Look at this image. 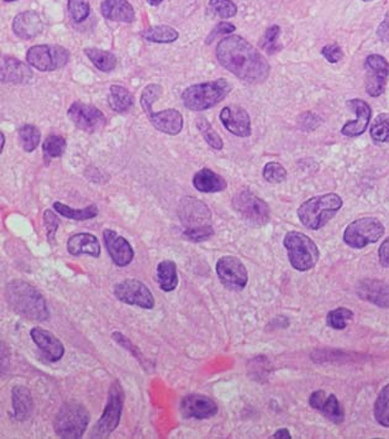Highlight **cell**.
<instances>
[{
	"label": "cell",
	"instance_id": "cell-1",
	"mask_svg": "<svg viewBox=\"0 0 389 439\" xmlns=\"http://www.w3.org/2000/svg\"><path fill=\"white\" fill-rule=\"evenodd\" d=\"M216 58L230 74L251 85L263 83L271 71L263 55L239 35L221 40L216 47Z\"/></svg>",
	"mask_w": 389,
	"mask_h": 439
},
{
	"label": "cell",
	"instance_id": "cell-2",
	"mask_svg": "<svg viewBox=\"0 0 389 439\" xmlns=\"http://www.w3.org/2000/svg\"><path fill=\"white\" fill-rule=\"evenodd\" d=\"M6 299L12 310L28 321L44 322L50 317L44 296L28 282H9L6 288Z\"/></svg>",
	"mask_w": 389,
	"mask_h": 439
},
{
	"label": "cell",
	"instance_id": "cell-3",
	"mask_svg": "<svg viewBox=\"0 0 389 439\" xmlns=\"http://www.w3.org/2000/svg\"><path fill=\"white\" fill-rule=\"evenodd\" d=\"M343 198L336 193L315 196L299 206L298 218L300 223L311 231H319L333 220L343 208Z\"/></svg>",
	"mask_w": 389,
	"mask_h": 439
},
{
	"label": "cell",
	"instance_id": "cell-4",
	"mask_svg": "<svg viewBox=\"0 0 389 439\" xmlns=\"http://www.w3.org/2000/svg\"><path fill=\"white\" fill-rule=\"evenodd\" d=\"M232 88V85L225 78L215 79L188 87L182 94V101L187 109L202 112L224 101Z\"/></svg>",
	"mask_w": 389,
	"mask_h": 439
},
{
	"label": "cell",
	"instance_id": "cell-5",
	"mask_svg": "<svg viewBox=\"0 0 389 439\" xmlns=\"http://www.w3.org/2000/svg\"><path fill=\"white\" fill-rule=\"evenodd\" d=\"M162 96V87L158 85H148L141 94V107L146 114L150 123L167 135H177L183 129V117L175 109H166L159 113H155L153 106L159 97Z\"/></svg>",
	"mask_w": 389,
	"mask_h": 439
},
{
	"label": "cell",
	"instance_id": "cell-6",
	"mask_svg": "<svg viewBox=\"0 0 389 439\" xmlns=\"http://www.w3.org/2000/svg\"><path fill=\"white\" fill-rule=\"evenodd\" d=\"M89 412L76 401H68L57 412L53 427L57 436L63 439H78L89 424Z\"/></svg>",
	"mask_w": 389,
	"mask_h": 439
},
{
	"label": "cell",
	"instance_id": "cell-7",
	"mask_svg": "<svg viewBox=\"0 0 389 439\" xmlns=\"http://www.w3.org/2000/svg\"><path fill=\"white\" fill-rule=\"evenodd\" d=\"M287 249L288 259L297 271H309L315 266L320 253L315 242L300 231H288L283 240Z\"/></svg>",
	"mask_w": 389,
	"mask_h": 439
},
{
	"label": "cell",
	"instance_id": "cell-8",
	"mask_svg": "<svg viewBox=\"0 0 389 439\" xmlns=\"http://www.w3.org/2000/svg\"><path fill=\"white\" fill-rule=\"evenodd\" d=\"M124 406V391L119 381H114L109 389L107 402L101 420L92 429V438H107L120 423L121 412Z\"/></svg>",
	"mask_w": 389,
	"mask_h": 439
},
{
	"label": "cell",
	"instance_id": "cell-9",
	"mask_svg": "<svg viewBox=\"0 0 389 439\" xmlns=\"http://www.w3.org/2000/svg\"><path fill=\"white\" fill-rule=\"evenodd\" d=\"M384 226L372 217H365L354 220L346 226L344 242L352 249L366 248L370 244L377 242L384 235Z\"/></svg>",
	"mask_w": 389,
	"mask_h": 439
},
{
	"label": "cell",
	"instance_id": "cell-10",
	"mask_svg": "<svg viewBox=\"0 0 389 439\" xmlns=\"http://www.w3.org/2000/svg\"><path fill=\"white\" fill-rule=\"evenodd\" d=\"M26 60L31 67L41 72H50L67 65L69 52L62 46L35 45L28 49Z\"/></svg>",
	"mask_w": 389,
	"mask_h": 439
},
{
	"label": "cell",
	"instance_id": "cell-11",
	"mask_svg": "<svg viewBox=\"0 0 389 439\" xmlns=\"http://www.w3.org/2000/svg\"><path fill=\"white\" fill-rule=\"evenodd\" d=\"M232 207L243 220L256 226H265L270 220L271 212L268 204L248 190L239 192L232 198Z\"/></svg>",
	"mask_w": 389,
	"mask_h": 439
},
{
	"label": "cell",
	"instance_id": "cell-12",
	"mask_svg": "<svg viewBox=\"0 0 389 439\" xmlns=\"http://www.w3.org/2000/svg\"><path fill=\"white\" fill-rule=\"evenodd\" d=\"M114 295L120 302L130 306H137L144 310H153L155 307L153 292L145 283L136 279H129L116 283L114 286Z\"/></svg>",
	"mask_w": 389,
	"mask_h": 439
},
{
	"label": "cell",
	"instance_id": "cell-13",
	"mask_svg": "<svg viewBox=\"0 0 389 439\" xmlns=\"http://www.w3.org/2000/svg\"><path fill=\"white\" fill-rule=\"evenodd\" d=\"M216 274L221 283L232 291H241L248 285V270L236 256L227 255L218 260Z\"/></svg>",
	"mask_w": 389,
	"mask_h": 439
},
{
	"label": "cell",
	"instance_id": "cell-14",
	"mask_svg": "<svg viewBox=\"0 0 389 439\" xmlns=\"http://www.w3.org/2000/svg\"><path fill=\"white\" fill-rule=\"evenodd\" d=\"M68 118L78 129L87 133H96L104 129L107 125L105 115L98 108L80 101H74L69 107Z\"/></svg>",
	"mask_w": 389,
	"mask_h": 439
},
{
	"label": "cell",
	"instance_id": "cell-15",
	"mask_svg": "<svg viewBox=\"0 0 389 439\" xmlns=\"http://www.w3.org/2000/svg\"><path fill=\"white\" fill-rule=\"evenodd\" d=\"M366 69V92L368 96L377 97L383 94L389 79V63L381 55L372 53L365 61Z\"/></svg>",
	"mask_w": 389,
	"mask_h": 439
},
{
	"label": "cell",
	"instance_id": "cell-16",
	"mask_svg": "<svg viewBox=\"0 0 389 439\" xmlns=\"http://www.w3.org/2000/svg\"><path fill=\"white\" fill-rule=\"evenodd\" d=\"M178 215L182 224L187 228L207 226L211 218V212L205 203L194 197L182 199L178 206Z\"/></svg>",
	"mask_w": 389,
	"mask_h": 439
},
{
	"label": "cell",
	"instance_id": "cell-17",
	"mask_svg": "<svg viewBox=\"0 0 389 439\" xmlns=\"http://www.w3.org/2000/svg\"><path fill=\"white\" fill-rule=\"evenodd\" d=\"M346 106L356 114L355 120L347 122L341 129V134L347 138H356L360 136L366 131L368 124L372 118V109L367 101H362L360 98L350 99L346 103Z\"/></svg>",
	"mask_w": 389,
	"mask_h": 439
},
{
	"label": "cell",
	"instance_id": "cell-18",
	"mask_svg": "<svg viewBox=\"0 0 389 439\" xmlns=\"http://www.w3.org/2000/svg\"><path fill=\"white\" fill-rule=\"evenodd\" d=\"M181 413L186 418L207 420L214 417L219 407L208 396L204 395H188L181 401Z\"/></svg>",
	"mask_w": 389,
	"mask_h": 439
},
{
	"label": "cell",
	"instance_id": "cell-19",
	"mask_svg": "<svg viewBox=\"0 0 389 439\" xmlns=\"http://www.w3.org/2000/svg\"><path fill=\"white\" fill-rule=\"evenodd\" d=\"M103 238L114 264L119 267H125L131 264L135 253L124 237H120L116 231L112 229H105L103 233Z\"/></svg>",
	"mask_w": 389,
	"mask_h": 439
},
{
	"label": "cell",
	"instance_id": "cell-20",
	"mask_svg": "<svg viewBox=\"0 0 389 439\" xmlns=\"http://www.w3.org/2000/svg\"><path fill=\"white\" fill-rule=\"evenodd\" d=\"M221 120L226 130L234 135L240 138L251 135V119L243 108L227 106L221 112Z\"/></svg>",
	"mask_w": 389,
	"mask_h": 439
},
{
	"label": "cell",
	"instance_id": "cell-21",
	"mask_svg": "<svg viewBox=\"0 0 389 439\" xmlns=\"http://www.w3.org/2000/svg\"><path fill=\"white\" fill-rule=\"evenodd\" d=\"M30 336L34 340V343L37 345V348L42 351V354L47 358V361L56 363L62 359L64 355V347L53 333L49 332L44 328L35 326L30 331Z\"/></svg>",
	"mask_w": 389,
	"mask_h": 439
},
{
	"label": "cell",
	"instance_id": "cell-22",
	"mask_svg": "<svg viewBox=\"0 0 389 439\" xmlns=\"http://www.w3.org/2000/svg\"><path fill=\"white\" fill-rule=\"evenodd\" d=\"M358 297L381 308H389V285L387 282L367 279L356 288Z\"/></svg>",
	"mask_w": 389,
	"mask_h": 439
},
{
	"label": "cell",
	"instance_id": "cell-23",
	"mask_svg": "<svg viewBox=\"0 0 389 439\" xmlns=\"http://www.w3.org/2000/svg\"><path fill=\"white\" fill-rule=\"evenodd\" d=\"M309 404L313 408L322 412V415L327 417V420H330L331 422L338 424L344 421V408L340 405L335 395H330L327 397L325 391L319 390V391H315L311 395Z\"/></svg>",
	"mask_w": 389,
	"mask_h": 439
},
{
	"label": "cell",
	"instance_id": "cell-24",
	"mask_svg": "<svg viewBox=\"0 0 389 439\" xmlns=\"http://www.w3.org/2000/svg\"><path fill=\"white\" fill-rule=\"evenodd\" d=\"M44 30V23L39 14L33 10L17 14L12 22V31L19 39L31 40L37 38Z\"/></svg>",
	"mask_w": 389,
	"mask_h": 439
},
{
	"label": "cell",
	"instance_id": "cell-25",
	"mask_svg": "<svg viewBox=\"0 0 389 439\" xmlns=\"http://www.w3.org/2000/svg\"><path fill=\"white\" fill-rule=\"evenodd\" d=\"M33 71L26 63H21L12 56H3L1 58V82L24 85L33 78Z\"/></svg>",
	"mask_w": 389,
	"mask_h": 439
},
{
	"label": "cell",
	"instance_id": "cell-26",
	"mask_svg": "<svg viewBox=\"0 0 389 439\" xmlns=\"http://www.w3.org/2000/svg\"><path fill=\"white\" fill-rule=\"evenodd\" d=\"M103 17L116 23H132L135 20L134 6L128 0H104L101 6Z\"/></svg>",
	"mask_w": 389,
	"mask_h": 439
},
{
	"label": "cell",
	"instance_id": "cell-27",
	"mask_svg": "<svg viewBox=\"0 0 389 439\" xmlns=\"http://www.w3.org/2000/svg\"><path fill=\"white\" fill-rule=\"evenodd\" d=\"M68 253L74 256L88 254L93 258L101 256V242L89 233H78L68 239Z\"/></svg>",
	"mask_w": 389,
	"mask_h": 439
},
{
	"label": "cell",
	"instance_id": "cell-28",
	"mask_svg": "<svg viewBox=\"0 0 389 439\" xmlns=\"http://www.w3.org/2000/svg\"><path fill=\"white\" fill-rule=\"evenodd\" d=\"M14 418L19 422L28 421L34 412V400L25 386H15L12 391Z\"/></svg>",
	"mask_w": 389,
	"mask_h": 439
},
{
	"label": "cell",
	"instance_id": "cell-29",
	"mask_svg": "<svg viewBox=\"0 0 389 439\" xmlns=\"http://www.w3.org/2000/svg\"><path fill=\"white\" fill-rule=\"evenodd\" d=\"M193 186L203 193H215L226 190L227 183L223 176L215 174L213 169H203L193 177Z\"/></svg>",
	"mask_w": 389,
	"mask_h": 439
},
{
	"label": "cell",
	"instance_id": "cell-30",
	"mask_svg": "<svg viewBox=\"0 0 389 439\" xmlns=\"http://www.w3.org/2000/svg\"><path fill=\"white\" fill-rule=\"evenodd\" d=\"M157 280L159 288L164 292H172L178 286L177 265L172 260H164L157 266Z\"/></svg>",
	"mask_w": 389,
	"mask_h": 439
},
{
	"label": "cell",
	"instance_id": "cell-31",
	"mask_svg": "<svg viewBox=\"0 0 389 439\" xmlns=\"http://www.w3.org/2000/svg\"><path fill=\"white\" fill-rule=\"evenodd\" d=\"M109 93V106L116 113H126L134 106L135 99L129 90L121 85H112Z\"/></svg>",
	"mask_w": 389,
	"mask_h": 439
},
{
	"label": "cell",
	"instance_id": "cell-32",
	"mask_svg": "<svg viewBox=\"0 0 389 439\" xmlns=\"http://www.w3.org/2000/svg\"><path fill=\"white\" fill-rule=\"evenodd\" d=\"M144 39L155 42V44H171L175 42L180 38V34L175 28L167 25H157L144 30L141 33Z\"/></svg>",
	"mask_w": 389,
	"mask_h": 439
},
{
	"label": "cell",
	"instance_id": "cell-33",
	"mask_svg": "<svg viewBox=\"0 0 389 439\" xmlns=\"http://www.w3.org/2000/svg\"><path fill=\"white\" fill-rule=\"evenodd\" d=\"M85 52L87 57L91 60L92 63L99 71L112 72L114 68L116 67L118 60H116L115 55L109 51L99 50L96 47H88V49H85Z\"/></svg>",
	"mask_w": 389,
	"mask_h": 439
},
{
	"label": "cell",
	"instance_id": "cell-34",
	"mask_svg": "<svg viewBox=\"0 0 389 439\" xmlns=\"http://www.w3.org/2000/svg\"><path fill=\"white\" fill-rule=\"evenodd\" d=\"M53 209H56L57 213L61 214L64 218L74 220H88L96 218L99 210L96 206L92 204L83 209L71 208L61 202L53 203Z\"/></svg>",
	"mask_w": 389,
	"mask_h": 439
},
{
	"label": "cell",
	"instance_id": "cell-35",
	"mask_svg": "<svg viewBox=\"0 0 389 439\" xmlns=\"http://www.w3.org/2000/svg\"><path fill=\"white\" fill-rule=\"evenodd\" d=\"M374 417L381 426L389 428V383L378 395L374 404Z\"/></svg>",
	"mask_w": 389,
	"mask_h": 439
},
{
	"label": "cell",
	"instance_id": "cell-36",
	"mask_svg": "<svg viewBox=\"0 0 389 439\" xmlns=\"http://www.w3.org/2000/svg\"><path fill=\"white\" fill-rule=\"evenodd\" d=\"M19 138L24 150L26 152H33L39 147L41 133L35 125H24L23 128L19 130Z\"/></svg>",
	"mask_w": 389,
	"mask_h": 439
},
{
	"label": "cell",
	"instance_id": "cell-37",
	"mask_svg": "<svg viewBox=\"0 0 389 439\" xmlns=\"http://www.w3.org/2000/svg\"><path fill=\"white\" fill-rule=\"evenodd\" d=\"M354 318L352 310L345 307H338L336 310H331L327 313V326L336 331H343L347 326V323Z\"/></svg>",
	"mask_w": 389,
	"mask_h": 439
},
{
	"label": "cell",
	"instance_id": "cell-38",
	"mask_svg": "<svg viewBox=\"0 0 389 439\" xmlns=\"http://www.w3.org/2000/svg\"><path fill=\"white\" fill-rule=\"evenodd\" d=\"M197 126L200 134L203 135L204 140L207 141L210 147L215 150H221L224 147L221 136L215 131L214 128L209 123L207 118H204V117L198 118Z\"/></svg>",
	"mask_w": 389,
	"mask_h": 439
},
{
	"label": "cell",
	"instance_id": "cell-39",
	"mask_svg": "<svg viewBox=\"0 0 389 439\" xmlns=\"http://www.w3.org/2000/svg\"><path fill=\"white\" fill-rule=\"evenodd\" d=\"M371 138L376 142H389V114L377 115L371 125Z\"/></svg>",
	"mask_w": 389,
	"mask_h": 439
},
{
	"label": "cell",
	"instance_id": "cell-40",
	"mask_svg": "<svg viewBox=\"0 0 389 439\" xmlns=\"http://www.w3.org/2000/svg\"><path fill=\"white\" fill-rule=\"evenodd\" d=\"M209 10L221 19H230L237 14V6L232 0H210Z\"/></svg>",
	"mask_w": 389,
	"mask_h": 439
},
{
	"label": "cell",
	"instance_id": "cell-41",
	"mask_svg": "<svg viewBox=\"0 0 389 439\" xmlns=\"http://www.w3.org/2000/svg\"><path fill=\"white\" fill-rule=\"evenodd\" d=\"M42 150L45 152L46 158H60L66 150V140L62 136H47L42 144Z\"/></svg>",
	"mask_w": 389,
	"mask_h": 439
},
{
	"label": "cell",
	"instance_id": "cell-42",
	"mask_svg": "<svg viewBox=\"0 0 389 439\" xmlns=\"http://www.w3.org/2000/svg\"><path fill=\"white\" fill-rule=\"evenodd\" d=\"M262 176L268 183L278 185L287 180V169H284L281 163L272 161L266 163Z\"/></svg>",
	"mask_w": 389,
	"mask_h": 439
},
{
	"label": "cell",
	"instance_id": "cell-43",
	"mask_svg": "<svg viewBox=\"0 0 389 439\" xmlns=\"http://www.w3.org/2000/svg\"><path fill=\"white\" fill-rule=\"evenodd\" d=\"M68 12L76 23L85 22L91 14L89 0H68Z\"/></svg>",
	"mask_w": 389,
	"mask_h": 439
},
{
	"label": "cell",
	"instance_id": "cell-44",
	"mask_svg": "<svg viewBox=\"0 0 389 439\" xmlns=\"http://www.w3.org/2000/svg\"><path fill=\"white\" fill-rule=\"evenodd\" d=\"M281 34V28L273 25L271 28L266 30L263 38L261 40V47L270 55L276 53L278 51L281 50V45L278 44V36Z\"/></svg>",
	"mask_w": 389,
	"mask_h": 439
},
{
	"label": "cell",
	"instance_id": "cell-45",
	"mask_svg": "<svg viewBox=\"0 0 389 439\" xmlns=\"http://www.w3.org/2000/svg\"><path fill=\"white\" fill-rule=\"evenodd\" d=\"M214 235V229L213 226H194V228H187L184 233H183V238L193 242H202L208 240L210 238Z\"/></svg>",
	"mask_w": 389,
	"mask_h": 439
},
{
	"label": "cell",
	"instance_id": "cell-46",
	"mask_svg": "<svg viewBox=\"0 0 389 439\" xmlns=\"http://www.w3.org/2000/svg\"><path fill=\"white\" fill-rule=\"evenodd\" d=\"M235 30H236V28L232 24L221 22L210 31V34L208 35V38L205 40V44L210 45V44L214 42L215 40L219 39L221 36L232 34Z\"/></svg>",
	"mask_w": 389,
	"mask_h": 439
},
{
	"label": "cell",
	"instance_id": "cell-47",
	"mask_svg": "<svg viewBox=\"0 0 389 439\" xmlns=\"http://www.w3.org/2000/svg\"><path fill=\"white\" fill-rule=\"evenodd\" d=\"M44 222H45L46 231H47V239L49 242H53L55 234L60 226V220L56 217V214L53 213L50 209L46 210L44 214Z\"/></svg>",
	"mask_w": 389,
	"mask_h": 439
},
{
	"label": "cell",
	"instance_id": "cell-48",
	"mask_svg": "<svg viewBox=\"0 0 389 439\" xmlns=\"http://www.w3.org/2000/svg\"><path fill=\"white\" fill-rule=\"evenodd\" d=\"M322 55L327 58V63H338L343 60L344 52L340 46L336 44H330L322 47Z\"/></svg>",
	"mask_w": 389,
	"mask_h": 439
},
{
	"label": "cell",
	"instance_id": "cell-49",
	"mask_svg": "<svg viewBox=\"0 0 389 439\" xmlns=\"http://www.w3.org/2000/svg\"><path fill=\"white\" fill-rule=\"evenodd\" d=\"M378 258L381 265L386 269H389V237L384 239V242L378 249Z\"/></svg>",
	"mask_w": 389,
	"mask_h": 439
},
{
	"label": "cell",
	"instance_id": "cell-50",
	"mask_svg": "<svg viewBox=\"0 0 389 439\" xmlns=\"http://www.w3.org/2000/svg\"><path fill=\"white\" fill-rule=\"evenodd\" d=\"M378 38L383 41H389V12L386 14L384 20L377 28Z\"/></svg>",
	"mask_w": 389,
	"mask_h": 439
},
{
	"label": "cell",
	"instance_id": "cell-51",
	"mask_svg": "<svg viewBox=\"0 0 389 439\" xmlns=\"http://www.w3.org/2000/svg\"><path fill=\"white\" fill-rule=\"evenodd\" d=\"M272 438H275V439H281V438L291 439V438H292V437H291V433H289V432H288V429H286V428H282V429H278V431H277L276 433H275V434H273V436H272Z\"/></svg>",
	"mask_w": 389,
	"mask_h": 439
},
{
	"label": "cell",
	"instance_id": "cell-52",
	"mask_svg": "<svg viewBox=\"0 0 389 439\" xmlns=\"http://www.w3.org/2000/svg\"><path fill=\"white\" fill-rule=\"evenodd\" d=\"M147 3L150 4V6H157L164 1V0H146Z\"/></svg>",
	"mask_w": 389,
	"mask_h": 439
},
{
	"label": "cell",
	"instance_id": "cell-53",
	"mask_svg": "<svg viewBox=\"0 0 389 439\" xmlns=\"http://www.w3.org/2000/svg\"><path fill=\"white\" fill-rule=\"evenodd\" d=\"M4 144H6V135L1 133V134H0V149H1V150L4 149Z\"/></svg>",
	"mask_w": 389,
	"mask_h": 439
},
{
	"label": "cell",
	"instance_id": "cell-54",
	"mask_svg": "<svg viewBox=\"0 0 389 439\" xmlns=\"http://www.w3.org/2000/svg\"><path fill=\"white\" fill-rule=\"evenodd\" d=\"M6 3H10V1H14V0H4Z\"/></svg>",
	"mask_w": 389,
	"mask_h": 439
},
{
	"label": "cell",
	"instance_id": "cell-55",
	"mask_svg": "<svg viewBox=\"0 0 389 439\" xmlns=\"http://www.w3.org/2000/svg\"><path fill=\"white\" fill-rule=\"evenodd\" d=\"M363 1H373V0H363Z\"/></svg>",
	"mask_w": 389,
	"mask_h": 439
}]
</instances>
